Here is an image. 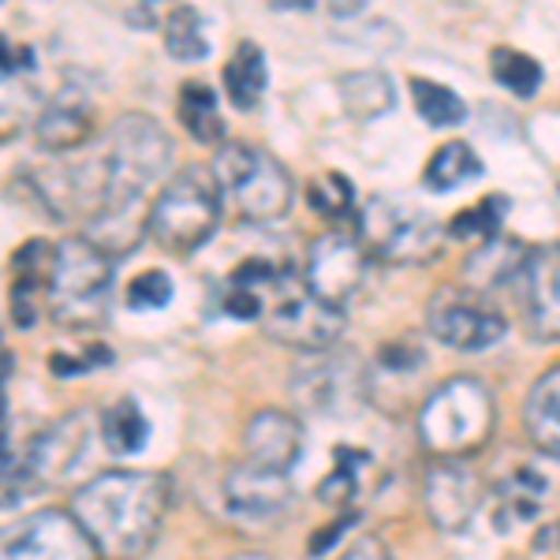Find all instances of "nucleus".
<instances>
[{"mask_svg": "<svg viewBox=\"0 0 560 560\" xmlns=\"http://www.w3.org/2000/svg\"><path fill=\"white\" fill-rule=\"evenodd\" d=\"M79 161L94 217L150 210L147 195L173 173V139L153 116L124 113L94 147H83Z\"/></svg>", "mask_w": 560, "mask_h": 560, "instance_id": "1", "label": "nucleus"}, {"mask_svg": "<svg viewBox=\"0 0 560 560\" xmlns=\"http://www.w3.org/2000/svg\"><path fill=\"white\" fill-rule=\"evenodd\" d=\"M168 478L158 471H105L83 482L71 497V516L86 530L102 557L135 560L158 538L165 523Z\"/></svg>", "mask_w": 560, "mask_h": 560, "instance_id": "2", "label": "nucleus"}, {"mask_svg": "<svg viewBox=\"0 0 560 560\" xmlns=\"http://www.w3.org/2000/svg\"><path fill=\"white\" fill-rule=\"evenodd\" d=\"M232 277L255 284L261 300L258 322L280 345H292L303 351H325L329 345H337V337L345 332V311L322 303L295 269L255 258V261H243Z\"/></svg>", "mask_w": 560, "mask_h": 560, "instance_id": "3", "label": "nucleus"}, {"mask_svg": "<svg viewBox=\"0 0 560 560\" xmlns=\"http://www.w3.org/2000/svg\"><path fill=\"white\" fill-rule=\"evenodd\" d=\"M108 295H113V258H105L83 236L60 240L45 292V311L52 314V322L68 329H90L105 322Z\"/></svg>", "mask_w": 560, "mask_h": 560, "instance_id": "4", "label": "nucleus"}, {"mask_svg": "<svg viewBox=\"0 0 560 560\" xmlns=\"http://www.w3.org/2000/svg\"><path fill=\"white\" fill-rule=\"evenodd\" d=\"M493 433V396L478 377H453L427 396L419 411V438L433 456H471Z\"/></svg>", "mask_w": 560, "mask_h": 560, "instance_id": "5", "label": "nucleus"}, {"mask_svg": "<svg viewBox=\"0 0 560 560\" xmlns=\"http://www.w3.org/2000/svg\"><path fill=\"white\" fill-rule=\"evenodd\" d=\"M221 224V187L213 168L187 165L150 202V236L173 255H191Z\"/></svg>", "mask_w": 560, "mask_h": 560, "instance_id": "6", "label": "nucleus"}, {"mask_svg": "<svg viewBox=\"0 0 560 560\" xmlns=\"http://www.w3.org/2000/svg\"><path fill=\"white\" fill-rule=\"evenodd\" d=\"M213 176L221 195L229 198L247 221H280L292 210V176L273 153L247 147V142H229L213 161Z\"/></svg>", "mask_w": 560, "mask_h": 560, "instance_id": "7", "label": "nucleus"}, {"mask_svg": "<svg viewBox=\"0 0 560 560\" xmlns=\"http://www.w3.org/2000/svg\"><path fill=\"white\" fill-rule=\"evenodd\" d=\"M359 243L382 261H396V266H419L441 255V224L433 221L430 210L393 195H377L363 206V213L355 217Z\"/></svg>", "mask_w": 560, "mask_h": 560, "instance_id": "8", "label": "nucleus"}, {"mask_svg": "<svg viewBox=\"0 0 560 560\" xmlns=\"http://www.w3.org/2000/svg\"><path fill=\"white\" fill-rule=\"evenodd\" d=\"M0 560H102V553L71 512L42 509L0 527Z\"/></svg>", "mask_w": 560, "mask_h": 560, "instance_id": "9", "label": "nucleus"}, {"mask_svg": "<svg viewBox=\"0 0 560 560\" xmlns=\"http://www.w3.org/2000/svg\"><path fill=\"white\" fill-rule=\"evenodd\" d=\"M427 322H430L433 337L456 351L493 348L497 340H504V332H509V322H504V314L497 311V306L478 300L471 292H459V288H441V292L433 295Z\"/></svg>", "mask_w": 560, "mask_h": 560, "instance_id": "10", "label": "nucleus"}, {"mask_svg": "<svg viewBox=\"0 0 560 560\" xmlns=\"http://www.w3.org/2000/svg\"><path fill=\"white\" fill-rule=\"evenodd\" d=\"M306 288L318 295L322 303L340 306L351 295L363 288L366 280V250L359 240L340 236V232H329V236H318L311 243V255H306Z\"/></svg>", "mask_w": 560, "mask_h": 560, "instance_id": "11", "label": "nucleus"}, {"mask_svg": "<svg viewBox=\"0 0 560 560\" xmlns=\"http://www.w3.org/2000/svg\"><path fill=\"white\" fill-rule=\"evenodd\" d=\"M90 441V422L86 415H65L52 427H45L38 438L26 445V453L20 456L23 471L31 475V482L45 490V486H57L75 471V464L86 453Z\"/></svg>", "mask_w": 560, "mask_h": 560, "instance_id": "12", "label": "nucleus"}, {"mask_svg": "<svg viewBox=\"0 0 560 560\" xmlns=\"http://www.w3.org/2000/svg\"><path fill=\"white\" fill-rule=\"evenodd\" d=\"M422 501L433 520V527L441 530H464L482 501V486L478 478L459 467L456 459H441L427 471V486H422Z\"/></svg>", "mask_w": 560, "mask_h": 560, "instance_id": "13", "label": "nucleus"}, {"mask_svg": "<svg viewBox=\"0 0 560 560\" xmlns=\"http://www.w3.org/2000/svg\"><path fill=\"white\" fill-rule=\"evenodd\" d=\"M224 504L240 520H277L292 504V482L284 471H269L243 459L224 478Z\"/></svg>", "mask_w": 560, "mask_h": 560, "instance_id": "14", "label": "nucleus"}, {"mask_svg": "<svg viewBox=\"0 0 560 560\" xmlns=\"http://www.w3.org/2000/svg\"><path fill=\"white\" fill-rule=\"evenodd\" d=\"M523 300H527V325L541 340H560V243L538 247L523 266Z\"/></svg>", "mask_w": 560, "mask_h": 560, "instance_id": "15", "label": "nucleus"}, {"mask_svg": "<svg viewBox=\"0 0 560 560\" xmlns=\"http://www.w3.org/2000/svg\"><path fill=\"white\" fill-rule=\"evenodd\" d=\"M243 448H247V459L258 467H269V471H292L303 456V427L292 419V415L269 408L258 411L255 419L247 422V433H243Z\"/></svg>", "mask_w": 560, "mask_h": 560, "instance_id": "16", "label": "nucleus"}, {"mask_svg": "<svg viewBox=\"0 0 560 560\" xmlns=\"http://www.w3.org/2000/svg\"><path fill=\"white\" fill-rule=\"evenodd\" d=\"M57 247L45 240L23 243V250H15V280H12V322L20 329H31L38 322V311L49 292V269Z\"/></svg>", "mask_w": 560, "mask_h": 560, "instance_id": "17", "label": "nucleus"}, {"mask_svg": "<svg viewBox=\"0 0 560 560\" xmlns=\"http://www.w3.org/2000/svg\"><path fill=\"white\" fill-rule=\"evenodd\" d=\"M523 427L541 453L560 456V366L546 370L523 400Z\"/></svg>", "mask_w": 560, "mask_h": 560, "instance_id": "18", "label": "nucleus"}, {"mask_svg": "<svg viewBox=\"0 0 560 560\" xmlns=\"http://www.w3.org/2000/svg\"><path fill=\"white\" fill-rule=\"evenodd\" d=\"M38 142L52 153H71L90 142V108L79 97H57L38 116Z\"/></svg>", "mask_w": 560, "mask_h": 560, "instance_id": "19", "label": "nucleus"}, {"mask_svg": "<svg viewBox=\"0 0 560 560\" xmlns=\"http://www.w3.org/2000/svg\"><path fill=\"white\" fill-rule=\"evenodd\" d=\"M355 359H325L295 374V396L311 411H332L348 400L351 393V366Z\"/></svg>", "mask_w": 560, "mask_h": 560, "instance_id": "20", "label": "nucleus"}, {"mask_svg": "<svg viewBox=\"0 0 560 560\" xmlns=\"http://www.w3.org/2000/svg\"><path fill=\"white\" fill-rule=\"evenodd\" d=\"M269 83V68H266V52L258 49L255 42H240L232 60L224 65V90H229V102L240 108V113H250L261 94H266Z\"/></svg>", "mask_w": 560, "mask_h": 560, "instance_id": "21", "label": "nucleus"}, {"mask_svg": "<svg viewBox=\"0 0 560 560\" xmlns=\"http://www.w3.org/2000/svg\"><path fill=\"white\" fill-rule=\"evenodd\" d=\"M176 116H179V124H184V131L191 135L195 142H202V147H213V142L224 139V120H221V108H217V94L206 83L179 86Z\"/></svg>", "mask_w": 560, "mask_h": 560, "instance_id": "22", "label": "nucleus"}, {"mask_svg": "<svg viewBox=\"0 0 560 560\" xmlns=\"http://www.w3.org/2000/svg\"><path fill=\"white\" fill-rule=\"evenodd\" d=\"M527 255L530 250H523L516 240H493L486 247H475L471 261H467V280L478 288H497L512 273H523Z\"/></svg>", "mask_w": 560, "mask_h": 560, "instance_id": "23", "label": "nucleus"}, {"mask_svg": "<svg viewBox=\"0 0 560 560\" xmlns=\"http://www.w3.org/2000/svg\"><path fill=\"white\" fill-rule=\"evenodd\" d=\"M340 94H345V108L355 120H374L396 102L385 71H351V75L340 79Z\"/></svg>", "mask_w": 560, "mask_h": 560, "instance_id": "24", "label": "nucleus"}, {"mask_svg": "<svg viewBox=\"0 0 560 560\" xmlns=\"http://www.w3.org/2000/svg\"><path fill=\"white\" fill-rule=\"evenodd\" d=\"M482 176V161H478V153L467 147V142H445L441 150H433L427 173H422V184L430 187V191H456L459 184H467V179Z\"/></svg>", "mask_w": 560, "mask_h": 560, "instance_id": "25", "label": "nucleus"}, {"mask_svg": "<svg viewBox=\"0 0 560 560\" xmlns=\"http://www.w3.org/2000/svg\"><path fill=\"white\" fill-rule=\"evenodd\" d=\"M102 433H105V445L113 456H135L147 448L150 441V422L147 415L139 411L135 400H120L105 411V422H102Z\"/></svg>", "mask_w": 560, "mask_h": 560, "instance_id": "26", "label": "nucleus"}, {"mask_svg": "<svg viewBox=\"0 0 560 560\" xmlns=\"http://www.w3.org/2000/svg\"><path fill=\"white\" fill-rule=\"evenodd\" d=\"M504 210H509V198L504 195L482 198L478 206H471V210H459L453 221H448L445 236H453L459 243H475V247H486V243H493L497 232H501Z\"/></svg>", "mask_w": 560, "mask_h": 560, "instance_id": "27", "label": "nucleus"}, {"mask_svg": "<svg viewBox=\"0 0 560 560\" xmlns=\"http://www.w3.org/2000/svg\"><path fill=\"white\" fill-rule=\"evenodd\" d=\"M411 97H415L419 116L430 124V128H456V124H464V116H467V105L459 102L456 90L430 83V79H411Z\"/></svg>", "mask_w": 560, "mask_h": 560, "instance_id": "28", "label": "nucleus"}, {"mask_svg": "<svg viewBox=\"0 0 560 560\" xmlns=\"http://www.w3.org/2000/svg\"><path fill=\"white\" fill-rule=\"evenodd\" d=\"M165 49L184 65L210 57V42H206L202 20H198L195 8H173V15L165 23Z\"/></svg>", "mask_w": 560, "mask_h": 560, "instance_id": "29", "label": "nucleus"}, {"mask_svg": "<svg viewBox=\"0 0 560 560\" xmlns=\"http://www.w3.org/2000/svg\"><path fill=\"white\" fill-rule=\"evenodd\" d=\"M370 464V456L363 448H348L337 445L332 453V471L325 475V482L318 486V497L325 504H348L359 490V478H363V467Z\"/></svg>", "mask_w": 560, "mask_h": 560, "instance_id": "30", "label": "nucleus"}, {"mask_svg": "<svg viewBox=\"0 0 560 560\" xmlns=\"http://www.w3.org/2000/svg\"><path fill=\"white\" fill-rule=\"evenodd\" d=\"M493 79L509 90V94L535 97L541 86V65L520 49H497L493 52Z\"/></svg>", "mask_w": 560, "mask_h": 560, "instance_id": "31", "label": "nucleus"}, {"mask_svg": "<svg viewBox=\"0 0 560 560\" xmlns=\"http://www.w3.org/2000/svg\"><path fill=\"white\" fill-rule=\"evenodd\" d=\"M351 202H355V191L340 173H329L311 184V206L329 221H340V217H351Z\"/></svg>", "mask_w": 560, "mask_h": 560, "instance_id": "32", "label": "nucleus"}, {"mask_svg": "<svg viewBox=\"0 0 560 560\" xmlns=\"http://www.w3.org/2000/svg\"><path fill=\"white\" fill-rule=\"evenodd\" d=\"M168 300H173V280L161 269H147L128 284V306L135 311H161Z\"/></svg>", "mask_w": 560, "mask_h": 560, "instance_id": "33", "label": "nucleus"}, {"mask_svg": "<svg viewBox=\"0 0 560 560\" xmlns=\"http://www.w3.org/2000/svg\"><path fill=\"white\" fill-rule=\"evenodd\" d=\"M113 359L116 355L105 345H90L83 355H49V370L57 377H71V374H83V370H94V366H108Z\"/></svg>", "mask_w": 560, "mask_h": 560, "instance_id": "34", "label": "nucleus"}, {"mask_svg": "<svg viewBox=\"0 0 560 560\" xmlns=\"http://www.w3.org/2000/svg\"><path fill=\"white\" fill-rule=\"evenodd\" d=\"M355 523H359V516H355V512H348V516H340L337 523H332V527L318 530V535L311 538V557H322L325 549H332V546H337V538L345 535L348 527H355Z\"/></svg>", "mask_w": 560, "mask_h": 560, "instance_id": "35", "label": "nucleus"}, {"mask_svg": "<svg viewBox=\"0 0 560 560\" xmlns=\"http://www.w3.org/2000/svg\"><path fill=\"white\" fill-rule=\"evenodd\" d=\"M0 68H4V71L31 68V49H23V45H15L12 38H4V34H0Z\"/></svg>", "mask_w": 560, "mask_h": 560, "instance_id": "36", "label": "nucleus"}, {"mask_svg": "<svg viewBox=\"0 0 560 560\" xmlns=\"http://www.w3.org/2000/svg\"><path fill=\"white\" fill-rule=\"evenodd\" d=\"M340 560H388V549L377 538H359Z\"/></svg>", "mask_w": 560, "mask_h": 560, "instance_id": "37", "label": "nucleus"}, {"mask_svg": "<svg viewBox=\"0 0 560 560\" xmlns=\"http://www.w3.org/2000/svg\"><path fill=\"white\" fill-rule=\"evenodd\" d=\"M232 560H266V557H255V553H247V557H232Z\"/></svg>", "mask_w": 560, "mask_h": 560, "instance_id": "38", "label": "nucleus"}]
</instances>
